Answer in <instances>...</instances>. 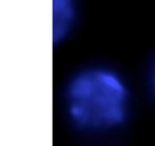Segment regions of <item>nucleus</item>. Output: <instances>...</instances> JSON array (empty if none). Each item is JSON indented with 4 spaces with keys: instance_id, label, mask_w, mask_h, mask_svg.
<instances>
[{
    "instance_id": "f257e3e1",
    "label": "nucleus",
    "mask_w": 155,
    "mask_h": 146,
    "mask_svg": "<svg viewBox=\"0 0 155 146\" xmlns=\"http://www.w3.org/2000/svg\"><path fill=\"white\" fill-rule=\"evenodd\" d=\"M67 95L70 117L84 129H111L120 125L127 117L128 89L111 71H82L70 83Z\"/></svg>"
},
{
    "instance_id": "f03ea898",
    "label": "nucleus",
    "mask_w": 155,
    "mask_h": 146,
    "mask_svg": "<svg viewBox=\"0 0 155 146\" xmlns=\"http://www.w3.org/2000/svg\"><path fill=\"white\" fill-rule=\"evenodd\" d=\"M74 0H53V38L55 42L62 40L75 21Z\"/></svg>"
},
{
    "instance_id": "7ed1b4c3",
    "label": "nucleus",
    "mask_w": 155,
    "mask_h": 146,
    "mask_svg": "<svg viewBox=\"0 0 155 146\" xmlns=\"http://www.w3.org/2000/svg\"><path fill=\"white\" fill-rule=\"evenodd\" d=\"M152 87H153V91L155 93V66L153 69V73H152Z\"/></svg>"
}]
</instances>
